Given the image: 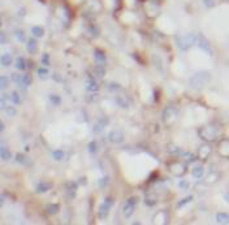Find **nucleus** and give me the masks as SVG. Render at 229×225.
Wrapping results in <instances>:
<instances>
[{
	"mask_svg": "<svg viewBox=\"0 0 229 225\" xmlns=\"http://www.w3.org/2000/svg\"><path fill=\"white\" fill-rule=\"evenodd\" d=\"M203 173H205V168H203V165H201V164L195 165L193 168V171H192V174H193L194 178H201L203 176Z\"/></svg>",
	"mask_w": 229,
	"mask_h": 225,
	"instance_id": "nucleus-19",
	"label": "nucleus"
},
{
	"mask_svg": "<svg viewBox=\"0 0 229 225\" xmlns=\"http://www.w3.org/2000/svg\"><path fill=\"white\" fill-rule=\"evenodd\" d=\"M26 48L30 53H35L38 51V42L35 39H29L28 40V45H26Z\"/></svg>",
	"mask_w": 229,
	"mask_h": 225,
	"instance_id": "nucleus-20",
	"label": "nucleus"
},
{
	"mask_svg": "<svg viewBox=\"0 0 229 225\" xmlns=\"http://www.w3.org/2000/svg\"><path fill=\"white\" fill-rule=\"evenodd\" d=\"M108 141L113 145H120V143L124 142V133L121 130H112V132L108 134Z\"/></svg>",
	"mask_w": 229,
	"mask_h": 225,
	"instance_id": "nucleus-11",
	"label": "nucleus"
},
{
	"mask_svg": "<svg viewBox=\"0 0 229 225\" xmlns=\"http://www.w3.org/2000/svg\"><path fill=\"white\" fill-rule=\"evenodd\" d=\"M94 72H95V74H97L98 77H103L106 74V68H104V65H102V62H100L99 65H97L94 68Z\"/></svg>",
	"mask_w": 229,
	"mask_h": 225,
	"instance_id": "nucleus-28",
	"label": "nucleus"
},
{
	"mask_svg": "<svg viewBox=\"0 0 229 225\" xmlns=\"http://www.w3.org/2000/svg\"><path fill=\"white\" fill-rule=\"evenodd\" d=\"M0 132H4V122H0Z\"/></svg>",
	"mask_w": 229,
	"mask_h": 225,
	"instance_id": "nucleus-47",
	"label": "nucleus"
},
{
	"mask_svg": "<svg viewBox=\"0 0 229 225\" xmlns=\"http://www.w3.org/2000/svg\"><path fill=\"white\" fill-rule=\"evenodd\" d=\"M197 38H198V34L195 33H189L185 35H180L176 38L177 47H179L181 51H188L193 46L197 45Z\"/></svg>",
	"mask_w": 229,
	"mask_h": 225,
	"instance_id": "nucleus-3",
	"label": "nucleus"
},
{
	"mask_svg": "<svg viewBox=\"0 0 229 225\" xmlns=\"http://www.w3.org/2000/svg\"><path fill=\"white\" fill-rule=\"evenodd\" d=\"M37 73H38V77H39L41 79H47L50 77V72H48L47 68H39Z\"/></svg>",
	"mask_w": 229,
	"mask_h": 225,
	"instance_id": "nucleus-25",
	"label": "nucleus"
},
{
	"mask_svg": "<svg viewBox=\"0 0 229 225\" xmlns=\"http://www.w3.org/2000/svg\"><path fill=\"white\" fill-rule=\"evenodd\" d=\"M85 87H86V90L90 92H97L99 90V85L94 78H89L85 83Z\"/></svg>",
	"mask_w": 229,
	"mask_h": 225,
	"instance_id": "nucleus-15",
	"label": "nucleus"
},
{
	"mask_svg": "<svg viewBox=\"0 0 229 225\" xmlns=\"http://www.w3.org/2000/svg\"><path fill=\"white\" fill-rule=\"evenodd\" d=\"M9 99H11V103H13L15 105H20L21 104V95H20V94H18L17 91H13V92H12L11 94V95H9Z\"/></svg>",
	"mask_w": 229,
	"mask_h": 225,
	"instance_id": "nucleus-21",
	"label": "nucleus"
},
{
	"mask_svg": "<svg viewBox=\"0 0 229 225\" xmlns=\"http://www.w3.org/2000/svg\"><path fill=\"white\" fill-rule=\"evenodd\" d=\"M65 189H67V198L69 199V201H73V199L76 198V193H77V189H78L77 182L69 181V182H67V185H65Z\"/></svg>",
	"mask_w": 229,
	"mask_h": 225,
	"instance_id": "nucleus-12",
	"label": "nucleus"
},
{
	"mask_svg": "<svg viewBox=\"0 0 229 225\" xmlns=\"http://www.w3.org/2000/svg\"><path fill=\"white\" fill-rule=\"evenodd\" d=\"M195 160H197L195 155H193V154H188L186 155V161H188V163H194Z\"/></svg>",
	"mask_w": 229,
	"mask_h": 225,
	"instance_id": "nucleus-41",
	"label": "nucleus"
},
{
	"mask_svg": "<svg viewBox=\"0 0 229 225\" xmlns=\"http://www.w3.org/2000/svg\"><path fill=\"white\" fill-rule=\"evenodd\" d=\"M110 90L111 91H117V90H121V86H120L119 83H110Z\"/></svg>",
	"mask_w": 229,
	"mask_h": 225,
	"instance_id": "nucleus-42",
	"label": "nucleus"
},
{
	"mask_svg": "<svg viewBox=\"0 0 229 225\" xmlns=\"http://www.w3.org/2000/svg\"><path fill=\"white\" fill-rule=\"evenodd\" d=\"M3 111L5 112V115H7L8 117H15L17 115V109L15 107H12V105H7Z\"/></svg>",
	"mask_w": 229,
	"mask_h": 225,
	"instance_id": "nucleus-27",
	"label": "nucleus"
},
{
	"mask_svg": "<svg viewBox=\"0 0 229 225\" xmlns=\"http://www.w3.org/2000/svg\"><path fill=\"white\" fill-rule=\"evenodd\" d=\"M15 35H16L17 40H20V42H25V40H26V35H25V31L24 30H16L15 31Z\"/></svg>",
	"mask_w": 229,
	"mask_h": 225,
	"instance_id": "nucleus-32",
	"label": "nucleus"
},
{
	"mask_svg": "<svg viewBox=\"0 0 229 225\" xmlns=\"http://www.w3.org/2000/svg\"><path fill=\"white\" fill-rule=\"evenodd\" d=\"M145 203L147 204V206H155L158 203V199H155L154 197L147 195V197H146V199H145Z\"/></svg>",
	"mask_w": 229,
	"mask_h": 225,
	"instance_id": "nucleus-35",
	"label": "nucleus"
},
{
	"mask_svg": "<svg viewBox=\"0 0 229 225\" xmlns=\"http://www.w3.org/2000/svg\"><path fill=\"white\" fill-rule=\"evenodd\" d=\"M42 64H44L46 66L50 65V55L48 53H43V56H42Z\"/></svg>",
	"mask_w": 229,
	"mask_h": 225,
	"instance_id": "nucleus-38",
	"label": "nucleus"
},
{
	"mask_svg": "<svg viewBox=\"0 0 229 225\" xmlns=\"http://www.w3.org/2000/svg\"><path fill=\"white\" fill-rule=\"evenodd\" d=\"M114 102H116V104L119 105L120 108L123 109H128L132 107V98L129 95H126V94H121V95H116L114 96Z\"/></svg>",
	"mask_w": 229,
	"mask_h": 225,
	"instance_id": "nucleus-10",
	"label": "nucleus"
},
{
	"mask_svg": "<svg viewBox=\"0 0 229 225\" xmlns=\"http://www.w3.org/2000/svg\"><path fill=\"white\" fill-rule=\"evenodd\" d=\"M0 43H2V45H5V43H7V36H5V33H0Z\"/></svg>",
	"mask_w": 229,
	"mask_h": 225,
	"instance_id": "nucleus-43",
	"label": "nucleus"
},
{
	"mask_svg": "<svg viewBox=\"0 0 229 225\" xmlns=\"http://www.w3.org/2000/svg\"><path fill=\"white\" fill-rule=\"evenodd\" d=\"M31 34H33L35 38H42L44 35V30L41 26H33L31 28Z\"/></svg>",
	"mask_w": 229,
	"mask_h": 225,
	"instance_id": "nucleus-24",
	"label": "nucleus"
},
{
	"mask_svg": "<svg viewBox=\"0 0 229 225\" xmlns=\"http://www.w3.org/2000/svg\"><path fill=\"white\" fill-rule=\"evenodd\" d=\"M179 186H180V189L181 190H188L189 189V182L185 180H180L179 181Z\"/></svg>",
	"mask_w": 229,
	"mask_h": 225,
	"instance_id": "nucleus-37",
	"label": "nucleus"
},
{
	"mask_svg": "<svg viewBox=\"0 0 229 225\" xmlns=\"http://www.w3.org/2000/svg\"><path fill=\"white\" fill-rule=\"evenodd\" d=\"M16 68L18 70H25L28 68L26 65V60H25L24 57H17L16 59Z\"/></svg>",
	"mask_w": 229,
	"mask_h": 225,
	"instance_id": "nucleus-23",
	"label": "nucleus"
},
{
	"mask_svg": "<svg viewBox=\"0 0 229 225\" xmlns=\"http://www.w3.org/2000/svg\"><path fill=\"white\" fill-rule=\"evenodd\" d=\"M94 57L97 59V61L98 62H102V64H103V62L106 61V53L103 52V51H100V49H95L94 51Z\"/></svg>",
	"mask_w": 229,
	"mask_h": 225,
	"instance_id": "nucleus-22",
	"label": "nucleus"
},
{
	"mask_svg": "<svg viewBox=\"0 0 229 225\" xmlns=\"http://www.w3.org/2000/svg\"><path fill=\"white\" fill-rule=\"evenodd\" d=\"M138 203V198L137 197H130L128 201L125 202L124 204V207H123V214L126 219H129L133 216V214H134V211H136V206Z\"/></svg>",
	"mask_w": 229,
	"mask_h": 225,
	"instance_id": "nucleus-7",
	"label": "nucleus"
},
{
	"mask_svg": "<svg viewBox=\"0 0 229 225\" xmlns=\"http://www.w3.org/2000/svg\"><path fill=\"white\" fill-rule=\"evenodd\" d=\"M221 132H220V128L218 125L215 124H207V125H203L198 129V135L199 138L206 141V142H214L216 141L220 137Z\"/></svg>",
	"mask_w": 229,
	"mask_h": 225,
	"instance_id": "nucleus-1",
	"label": "nucleus"
},
{
	"mask_svg": "<svg viewBox=\"0 0 229 225\" xmlns=\"http://www.w3.org/2000/svg\"><path fill=\"white\" fill-rule=\"evenodd\" d=\"M16 160H17L20 164H25V161H26V156H24V155H20V154H18V155H17V158H16Z\"/></svg>",
	"mask_w": 229,
	"mask_h": 225,
	"instance_id": "nucleus-40",
	"label": "nucleus"
},
{
	"mask_svg": "<svg viewBox=\"0 0 229 225\" xmlns=\"http://www.w3.org/2000/svg\"><path fill=\"white\" fill-rule=\"evenodd\" d=\"M210 154H211V147L208 145H203L198 150V158H201V159H207Z\"/></svg>",
	"mask_w": 229,
	"mask_h": 225,
	"instance_id": "nucleus-16",
	"label": "nucleus"
},
{
	"mask_svg": "<svg viewBox=\"0 0 229 225\" xmlns=\"http://www.w3.org/2000/svg\"><path fill=\"white\" fill-rule=\"evenodd\" d=\"M50 189H52V184L51 182H46V181H42L37 185V193L38 194H44L47 193Z\"/></svg>",
	"mask_w": 229,
	"mask_h": 225,
	"instance_id": "nucleus-14",
	"label": "nucleus"
},
{
	"mask_svg": "<svg viewBox=\"0 0 229 225\" xmlns=\"http://www.w3.org/2000/svg\"><path fill=\"white\" fill-rule=\"evenodd\" d=\"M4 202H5V197H4V194H3V195H2V201H0V206H3Z\"/></svg>",
	"mask_w": 229,
	"mask_h": 225,
	"instance_id": "nucleus-46",
	"label": "nucleus"
},
{
	"mask_svg": "<svg viewBox=\"0 0 229 225\" xmlns=\"http://www.w3.org/2000/svg\"><path fill=\"white\" fill-rule=\"evenodd\" d=\"M169 172L176 177H182L186 173V164L181 163V161H175V163L169 164Z\"/></svg>",
	"mask_w": 229,
	"mask_h": 225,
	"instance_id": "nucleus-9",
	"label": "nucleus"
},
{
	"mask_svg": "<svg viewBox=\"0 0 229 225\" xmlns=\"http://www.w3.org/2000/svg\"><path fill=\"white\" fill-rule=\"evenodd\" d=\"M203 4H205V7H207V8H212L215 5V0H203Z\"/></svg>",
	"mask_w": 229,
	"mask_h": 225,
	"instance_id": "nucleus-39",
	"label": "nucleus"
},
{
	"mask_svg": "<svg viewBox=\"0 0 229 225\" xmlns=\"http://www.w3.org/2000/svg\"><path fill=\"white\" fill-rule=\"evenodd\" d=\"M210 81H211V73L207 70H201V72H197L189 79V86L193 90H202Z\"/></svg>",
	"mask_w": 229,
	"mask_h": 225,
	"instance_id": "nucleus-2",
	"label": "nucleus"
},
{
	"mask_svg": "<svg viewBox=\"0 0 229 225\" xmlns=\"http://www.w3.org/2000/svg\"><path fill=\"white\" fill-rule=\"evenodd\" d=\"M216 223L218 224H229V215L225 212H219L216 214Z\"/></svg>",
	"mask_w": 229,
	"mask_h": 225,
	"instance_id": "nucleus-17",
	"label": "nucleus"
},
{
	"mask_svg": "<svg viewBox=\"0 0 229 225\" xmlns=\"http://www.w3.org/2000/svg\"><path fill=\"white\" fill-rule=\"evenodd\" d=\"M224 199H225V202L229 203V193H227V194L224 195Z\"/></svg>",
	"mask_w": 229,
	"mask_h": 225,
	"instance_id": "nucleus-45",
	"label": "nucleus"
},
{
	"mask_svg": "<svg viewBox=\"0 0 229 225\" xmlns=\"http://www.w3.org/2000/svg\"><path fill=\"white\" fill-rule=\"evenodd\" d=\"M50 100H51V103H52L54 105H60V103H61V99H60V96L59 95H56V94H51L50 95Z\"/></svg>",
	"mask_w": 229,
	"mask_h": 225,
	"instance_id": "nucleus-31",
	"label": "nucleus"
},
{
	"mask_svg": "<svg viewBox=\"0 0 229 225\" xmlns=\"http://www.w3.org/2000/svg\"><path fill=\"white\" fill-rule=\"evenodd\" d=\"M113 203H114V201H113V198H111V197H107V198L104 199V202L100 204L99 211H98L99 219H102V220H103V219H106L108 215H110V211H111V208H112Z\"/></svg>",
	"mask_w": 229,
	"mask_h": 225,
	"instance_id": "nucleus-6",
	"label": "nucleus"
},
{
	"mask_svg": "<svg viewBox=\"0 0 229 225\" xmlns=\"http://www.w3.org/2000/svg\"><path fill=\"white\" fill-rule=\"evenodd\" d=\"M197 46H198L201 49H203L205 52H207L210 56H214V48L211 46V43L208 42V39L203 34H198V38H197Z\"/></svg>",
	"mask_w": 229,
	"mask_h": 225,
	"instance_id": "nucleus-8",
	"label": "nucleus"
},
{
	"mask_svg": "<svg viewBox=\"0 0 229 225\" xmlns=\"http://www.w3.org/2000/svg\"><path fill=\"white\" fill-rule=\"evenodd\" d=\"M108 182H110V176H104L103 178L99 180V186L102 187V189H104V187L108 185Z\"/></svg>",
	"mask_w": 229,
	"mask_h": 225,
	"instance_id": "nucleus-36",
	"label": "nucleus"
},
{
	"mask_svg": "<svg viewBox=\"0 0 229 225\" xmlns=\"http://www.w3.org/2000/svg\"><path fill=\"white\" fill-rule=\"evenodd\" d=\"M192 201H193V197H192V195H189V197L184 198L182 201H180L179 203H177V207H179V208H182L184 206H185V204H188V203H190Z\"/></svg>",
	"mask_w": 229,
	"mask_h": 225,
	"instance_id": "nucleus-33",
	"label": "nucleus"
},
{
	"mask_svg": "<svg viewBox=\"0 0 229 225\" xmlns=\"http://www.w3.org/2000/svg\"><path fill=\"white\" fill-rule=\"evenodd\" d=\"M11 79L15 81L18 87H22V89H26L31 83H33V78H31L30 74H17V73H12Z\"/></svg>",
	"mask_w": 229,
	"mask_h": 225,
	"instance_id": "nucleus-4",
	"label": "nucleus"
},
{
	"mask_svg": "<svg viewBox=\"0 0 229 225\" xmlns=\"http://www.w3.org/2000/svg\"><path fill=\"white\" fill-rule=\"evenodd\" d=\"M9 85V78L5 77V76H2L0 77V90H5Z\"/></svg>",
	"mask_w": 229,
	"mask_h": 225,
	"instance_id": "nucleus-30",
	"label": "nucleus"
},
{
	"mask_svg": "<svg viewBox=\"0 0 229 225\" xmlns=\"http://www.w3.org/2000/svg\"><path fill=\"white\" fill-rule=\"evenodd\" d=\"M89 31H90L91 35H94V36H98L99 35V30L97 28H90V29H89Z\"/></svg>",
	"mask_w": 229,
	"mask_h": 225,
	"instance_id": "nucleus-44",
	"label": "nucleus"
},
{
	"mask_svg": "<svg viewBox=\"0 0 229 225\" xmlns=\"http://www.w3.org/2000/svg\"><path fill=\"white\" fill-rule=\"evenodd\" d=\"M89 151H90L91 154H97L98 152V143L95 141H91L90 143H89Z\"/></svg>",
	"mask_w": 229,
	"mask_h": 225,
	"instance_id": "nucleus-34",
	"label": "nucleus"
},
{
	"mask_svg": "<svg viewBox=\"0 0 229 225\" xmlns=\"http://www.w3.org/2000/svg\"><path fill=\"white\" fill-rule=\"evenodd\" d=\"M59 204H48L47 206V212L50 215H56L59 212Z\"/></svg>",
	"mask_w": 229,
	"mask_h": 225,
	"instance_id": "nucleus-29",
	"label": "nucleus"
},
{
	"mask_svg": "<svg viewBox=\"0 0 229 225\" xmlns=\"http://www.w3.org/2000/svg\"><path fill=\"white\" fill-rule=\"evenodd\" d=\"M177 115H179V109L175 105H169L163 111V121L167 125H172L177 120Z\"/></svg>",
	"mask_w": 229,
	"mask_h": 225,
	"instance_id": "nucleus-5",
	"label": "nucleus"
},
{
	"mask_svg": "<svg viewBox=\"0 0 229 225\" xmlns=\"http://www.w3.org/2000/svg\"><path fill=\"white\" fill-rule=\"evenodd\" d=\"M52 158H54V160H56V161H60V160H63L64 159V156H65V154H64V151H61V150H55V151H52Z\"/></svg>",
	"mask_w": 229,
	"mask_h": 225,
	"instance_id": "nucleus-26",
	"label": "nucleus"
},
{
	"mask_svg": "<svg viewBox=\"0 0 229 225\" xmlns=\"http://www.w3.org/2000/svg\"><path fill=\"white\" fill-rule=\"evenodd\" d=\"M0 158H2L3 161H7L12 158V152L8 150V147H7V145H5L4 141L0 142Z\"/></svg>",
	"mask_w": 229,
	"mask_h": 225,
	"instance_id": "nucleus-13",
	"label": "nucleus"
},
{
	"mask_svg": "<svg viewBox=\"0 0 229 225\" xmlns=\"http://www.w3.org/2000/svg\"><path fill=\"white\" fill-rule=\"evenodd\" d=\"M0 64L3 68H8L12 64V56L9 53H3L2 57H0Z\"/></svg>",
	"mask_w": 229,
	"mask_h": 225,
	"instance_id": "nucleus-18",
	"label": "nucleus"
}]
</instances>
